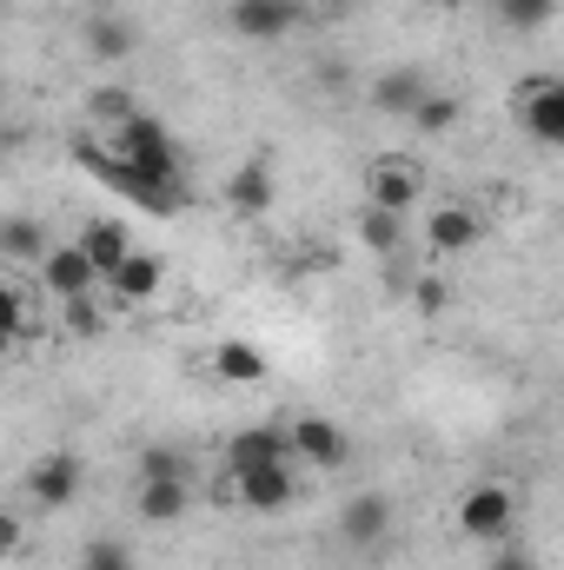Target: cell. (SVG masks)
Returning a JSON list of instances; mask_svg holds the SVG:
<instances>
[{
  "instance_id": "obj_15",
  "label": "cell",
  "mask_w": 564,
  "mask_h": 570,
  "mask_svg": "<svg viewBox=\"0 0 564 570\" xmlns=\"http://www.w3.org/2000/svg\"><path fill=\"white\" fill-rule=\"evenodd\" d=\"M100 285H107L120 305H146V298L166 285V266H159V253H127V259H120V266H114Z\"/></svg>"
},
{
  "instance_id": "obj_29",
  "label": "cell",
  "mask_w": 564,
  "mask_h": 570,
  "mask_svg": "<svg viewBox=\"0 0 564 570\" xmlns=\"http://www.w3.org/2000/svg\"><path fill=\"white\" fill-rule=\"evenodd\" d=\"M485 570H538V558H532L518 538H505V544H492V564Z\"/></svg>"
},
{
  "instance_id": "obj_33",
  "label": "cell",
  "mask_w": 564,
  "mask_h": 570,
  "mask_svg": "<svg viewBox=\"0 0 564 570\" xmlns=\"http://www.w3.org/2000/svg\"><path fill=\"white\" fill-rule=\"evenodd\" d=\"M431 7H471V0H431Z\"/></svg>"
},
{
  "instance_id": "obj_32",
  "label": "cell",
  "mask_w": 564,
  "mask_h": 570,
  "mask_svg": "<svg viewBox=\"0 0 564 570\" xmlns=\"http://www.w3.org/2000/svg\"><path fill=\"white\" fill-rule=\"evenodd\" d=\"M7 352H13V338H7V332H0V358H7Z\"/></svg>"
},
{
  "instance_id": "obj_19",
  "label": "cell",
  "mask_w": 564,
  "mask_h": 570,
  "mask_svg": "<svg viewBox=\"0 0 564 570\" xmlns=\"http://www.w3.org/2000/svg\"><path fill=\"white\" fill-rule=\"evenodd\" d=\"M226 206L246 213V219H260V213L273 206V173H266L260 159H253V166H233V173H226Z\"/></svg>"
},
{
  "instance_id": "obj_25",
  "label": "cell",
  "mask_w": 564,
  "mask_h": 570,
  "mask_svg": "<svg viewBox=\"0 0 564 570\" xmlns=\"http://www.w3.org/2000/svg\"><path fill=\"white\" fill-rule=\"evenodd\" d=\"M552 13H558V0H498V20L512 33H538V27H552Z\"/></svg>"
},
{
  "instance_id": "obj_14",
  "label": "cell",
  "mask_w": 564,
  "mask_h": 570,
  "mask_svg": "<svg viewBox=\"0 0 564 570\" xmlns=\"http://www.w3.org/2000/svg\"><path fill=\"white\" fill-rule=\"evenodd\" d=\"M366 94H372L379 114H399V120H406L425 94H431V80H425V67H386V73H372Z\"/></svg>"
},
{
  "instance_id": "obj_8",
  "label": "cell",
  "mask_w": 564,
  "mask_h": 570,
  "mask_svg": "<svg viewBox=\"0 0 564 570\" xmlns=\"http://www.w3.org/2000/svg\"><path fill=\"white\" fill-rule=\"evenodd\" d=\"M226 20L240 40H285L299 27V0H233Z\"/></svg>"
},
{
  "instance_id": "obj_24",
  "label": "cell",
  "mask_w": 564,
  "mask_h": 570,
  "mask_svg": "<svg viewBox=\"0 0 564 570\" xmlns=\"http://www.w3.org/2000/svg\"><path fill=\"white\" fill-rule=\"evenodd\" d=\"M134 114H140V100L120 94V87H94V94H87V120H94V127H120V120H134Z\"/></svg>"
},
{
  "instance_id": "obj_22",
  "label": "cell",
  "mask_w": 564,
  "mask_h": 570,
  "mask_svg": "<svg viewBox=\"0 0 564 570\" xmlns=\"http://www.w3.org/2000/svg\"><path fill=\"white\" fill-rule=\"evenodd\" d=\"M0 253L7 259H40L47 253V226L40 219H0Z\"/></svg>"
},
{
  "instance_id": "obj_17",
  "label": "cell",
  "mask_w": 564,
  "mask_h": 570,
  "mask_svg": "<svg viewBox=\"0 0 564 570\" xmlns=\"http://www.w3.org/2000/svg\"><path fill=\"white\" fill-rule=\"evenodd\" d=\"M74 246H80V253H87V266H94V273L107 279V273H114V266H120V259L134 253V233H127L120 219H87Z\"/></svg>"
},
{
  "instance_id": "obj_31",
  "label": "cell",
  "mask_w": 564,
  "mask_h": 570,
  "mask_svg": "<svg viewBox=\"0 0 564 570\" xmlns=\"http://www.w3.org/2000/svg\"><path fill=\"white\" fill-rule=\"evenodd\" d=\"M419 312H445V285L438 279H419Z\"/></svg>"
},
{
  "instance_id": "obj_20",
  "label": "cell",
  "mask_w": 564,
  "mask_h": 570,
  "mask_svg": "<svg viewBox=\"0 0 564 570\" xmlns=\"http://www.w3.org/2000/svg\"><path fill=\"white\" fill-rule=\"evenodd\" d=\"M280 458H285L280 425H246V431H233V444H226V464H233V471H246V464H280Z\"/></svg>"
},
{
  "instance_id": "obj_6",
  "label": "cell",
  "mask_w": 564,
  "mask_h": 570,
  "mask_svg": "<svg viewBox=\"0 0 564 570\" xmlns=\"http://www.w3.org/2000/svg\"><path fill=\"white\" fill-rule=\"evenodd\" d=\"M518 127L538 146H564V87L552 73H538V80L518 87Z\"/></svg>"
},
{
  "instance_id": "obj_12",
  "label": "cell",
  "mask_w": 564,
  "mask_h": 570,
  "mask_svg": "<svg viewBox=\"0 0 564 570\" xmlns=\"http://www.w3.org/2000/svg\"><path fill=\"white\" fill-rule=\"evenodd\" d=\"M134 511H140V524H179L193 511V478H140Z\"/></svg>"
},
{
  "instance_id": "obj_28",
  "label": "cell",
  "mask_w": 564,
  "mask_h": 570,
  "mask_svg": "<svg viewBox=\"0 0 564 570\" xmlns=\"http://www.w3.org/2000/svg\"><path fill=\"white\" fill-rule=\"evenodd\" d=\"M0 332L7 338H27V298L13 285H0Z\"/></svg>"
},
{
  "instance_id": "obj_16",
  "label": "cell",
  "mask_w": 564,
  "mask_h": 570,
  "mask_svg": "<svg viewBox=\"0 0 564 570\" xmlns=\"http://www.w3.org/2000/svg\"><path fill=\"white\" fill-rule=\"evenodd\" d=\"M485 239V219L471 213V206H438L431 219H425V246L431 253H471Z\"/></svg>"
},
{
  "instance_id": "obj_27",
  "label": "cell",
  "mask_w": 564,
  "mask_h": 570,
  "mask_svg": "<svg viewBox=\"0 0 564 570\" xmlns=\"http://www.w3.org/2000/svg\"><path fill=\"white\" fill-rule=\"evenodd\" d=\"M80 570H134V558H127V544L100 538V544H87V558H80Z\"/></svg>"
},
{
  "instance_id": "obj_5",
  "label": "cell",
  "mask_w": 564,
  "mask_h": 570,
  "mask_svg": "<svg viewBox=\"0 0 564 570\" xmlns=\"http://www.w3.org/2000/svg\"><path fill=\"white\" fill-rule=\"evenodd\" d=\"M233 498H240L246 511H260V518H273V511H285V504L299 498L292 458H280V464H246V471H233Z\"/></svg>"
},
{
  "instance_id": "obj_2",
  "label": "cell",
  "mask_w": 564,
  "mask_h": 570,
  "mask_svg": "<svg viewBox=\"0 0 564 570\" xmlns=\"http://www.w3.org/2000/svg\"><path fill=\"white\" fill-rule=\"evenodd\" d=\"M120 166H134L140 179H159V186H179V153L166 140V127L153 120V114H134V120H120L114 127V146H107Z\"/></svg>"
},
{
  "instance_id": "obj_1",
  "label": "cell",
  "mask_w": 564,
  "mask_h": 570,
  "mask_svg": "<svg viewBox=\"0 0 564 570\" xmlns=\"http://www.w3.org/2000/svg\"><path fill=\"white\" fill-rule=\"evenodd\" d=\"M458 531L471 544H505L518 531V491L505 478H478L471 491H458Z\"/></svg>"
},
{
  "instance_id": "obj_10",
  "label": "cell",
  "mask_w": 564,
  "mask_h": 570,
  "mask_svg": "<svg viewBox=\"0 0 564 570\" xmlns=\"http://www.w3.org/2000/svg\"><path fill=\"white\" fill-rule=\"evenodd\" d=\"M80 47H87L94 60L120 67V60H134V53H140V27H134V20H120V13H87Z\"/></svg>"
},
{
  "instance_id": "obj_3",
  "label": "cell",
  "mask_w": 564,
  "mask_h": 570,
  "mask_svg": "<svg viewBox=\"0 0 564 570\" xmlns=\"http://www.w3.org/2000/svg\"><path fill=\"white\" fill-rule=\"evenodd\" d=\"M285 458H299V464H312V471H346V464H352V431L339 425V419L305 412V419L285 425Z\"/></svg>"
},
{
  "instance_id": "obj_11",
  "label": "cell",
  "mask_w": 564,
  "mask_h": 570,
  "mask_svg": "<svg viewBox=\"0 0 564 570\" xmlns=\"http://www.w3.org/2000/svg\"><path fill=\"white\" fill-rule=\"evenodd\" d=\"M386 531H392V504H386L379 491H359V498H346V511H339V538H346L352 551H372Z\"/></svg>"
},
{
  "instance_id": "obj_18",
  "label": "cell",
  "mask_w": 564,
  "mask_h": 570,
  "mask_svg": "<svg viewBox=\"0 0 564 570\" xmlns=\"http://www.w3.org/2000/svg\"><path fill=\"white\" fill-rule=\"evenodd\" d=\"M213 379H226V385H260V379H266V352H260L253 338H220V345H213Z\"/></svg>"
},
{
  "instance_id": "obj_13",
  "label": "cell",
  "mask_w": 564,
  "mask_h": 570,
  "mask_svg": "<svg viewBox=\"0 0 564 570\" xmlns=\"http://www.w3.org/2000/svg\"><path fill=\"white\" fill-rule=\"evenodd\" d=\"M406 233H412V219L406 213H386V206H359V219H352V239L372 259H399L406 253Z\"/></svg>"
},
{
  "instance_id": "obj_4",
  "label": "cell",
  "mask_w": 564,
  "mask_h": 570,
  "mask_svg": "<svg viewBox=\"0 0 564 570\" xmlns=\"http://www.w3.org/2000/svg\"><path fill=\"white\" fill-rule=\"evenodd\" d=\"M80 484H87V464H80L74 451H47V458L27 464V498H33L40 511H67V504L80 498Z\"/></svg>"
},
{
  "instance_id": "obj_21",
  "label": "cell",
  "mask_w": 564,
  "mask_h": 570,
  "mask_svg": "<svg viewBox=\"0 0 564 570\" xmlns=\"http://www.w3.org/2000/svg\"><path fill=\"white\" fill-rule=\"evenodd\" d=\"M458 120H465V107H458L451 94H425L419 107L406 114V127H419V134H431V140H438V134H451Z\"/></svg>"
},
{
  "instance_id": "obj_23",
  "label": "cell",
  "mask_w": 564,
  "mask_h": 570,
  "mask_svg": "<svg viewBox=\"0 0 564 570\" xmlns=\"http://www.w3.org/2000/svg\"><path fill=\"white\" fill-rule=\"evenodd\" d=\"M140 478H193L186 444H140Z\"/></svg>"
},
{
  "instance_id": "obj_7",
  "label": "cell",
  "mask_w": 564,
  "mask_h": 570,
  "mask_svg": "<svg viewBox=\"0 0 564 570\" xmlns=\"http://www.w3.org/2000/svg\"><path fill=\"white\" fill-rule=\"evenodd\" d=\"M419 199H425V173L412 159H372V173H366V206H386V213H406V219H412Z\"/></svg>"
},
{
  "instance_id": "obj_30",
  "label": "cell",
  "mask_w": 564,
  "mask_h": 570,
  "mask_svg": "<svg viewBox=\"0 0 564 570\" xmlns=\"http://www.w3.org/2000/svg\"><path fill=\"white\" fill-rule=\"evenodd\" d=\"M20 538H27V524H20L13 511H0V558H13V551H20Z\"/></svg>"
},
{
  "instance_id": "obj_26",
  "label": "cell",
  "mask_w": 564,
  "mask_h": 570,
  "mask_svg": "<svg viewBox=\"0 0 564 570\" xmlns=\"http://www.w3.org/2000/svg\"><path fill=\"white\" fill-rule=\"evenodd\" d=\"M60 312H67V332H80V338H100V332H107V318H100L94 292H80V298H60Z\"/></svg>"
},
{
  "instance_id": "obj_9",
  "label": "cell",
  "mask_w": 564,
  "mask_h": 570,
  "mask_svg": "<svg viewBox=\"0 0 564 570\" xmlns=\"http://www.w3.org/2000/svg\"><path fill=\"white\" fill-rule=\"evenodd\" d=\"M33 266H40V285H47L54 298H80V292H94V285H100V273L87 266V253H80V246H47Z\"/></svg>"
}]
</instances>
